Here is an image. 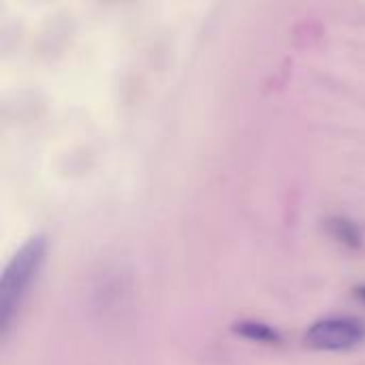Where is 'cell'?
<instances>
[{"label":"cell","instance_id":"obj_1","mask_svg":"<svg viewBox=\"0 0 365 365\" xmlns=\"http://www.w3.org/2000/svg\"><path fill=\"white\" fill-rule=\"evenodd\" d=\"M47 248L49 244L43 233L32 235L19 246V250L4 267L0 278V336L2 338L9 336L11 325L45 263Z\"/></svg>","mask_w":365,"mask_h":365},{"label":"cell","instance_id":"obj_2","mask_svg":"<svg viewBox=\"0 0 365 365\" xmlns=\"http://www.w3.org/2000/svg\"><path fill=\"white\" fill-rule=\"evenodd\" d=\"M304 342L314 351H351L365 342V323L355 317H329L312 323Z\"/></svg>","mask_w":365,"mask_h":365},{"label":"cell","instance_id":"obj_3","mask_svg":"<svg viewBox=\"0 0 365 365\" xmlns=\"http://www.w3.org/2000/svg\"><path fill=\"white\" fill-rule=\"evenodd\" d=\"M233 331L246 340H252V342H259V344H280L282 342V336L278 329H274L272 325L263 323V321H240L233 325Z\"/></svg>","mask_w":365,"mask_h":365},{"label":"cell","instance_id":"obj_4","mask_svg":"<svg viewBox=\"0 0 365 365\" xmlns=\"http://www.w3.org/2000/svg\"><path fill=\"white\" fill-rule=\"evenodd\" d=\"M327 231L334 240H338L340 244L349 246V248H361L364 246V233L361 229L349 220V218H329L327 220Z\"/></svg>","mask_w":365,"mask_h":365},{"label":"cell","instance_id":"obj_5","mask_svg":"<svg viewBox=\"0 0 365 365\" xmlns=\"http://www.w3.org/2000/svg\"><path fill=\"white\" fill-rule=\"evenodd\" d=\"M357 295H359V297H361V299H364V302H365V287H361V289H357Z\"/></svg>","mask_w":365,"mask_h":365}]
</instances>
